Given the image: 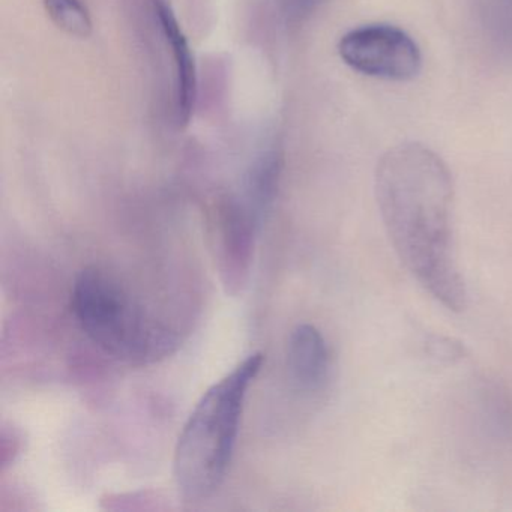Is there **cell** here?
<instances>
[{
    "label": "cell",
    "instance_id": "cell-1",
    "mask_svg": "<svg viewBox=\"0 0 512 512\" xmlns=\"http://www.w3.org/2000/svg\"><path fill=\"white\" fill-rule=\"evenodd\" d=\"M389 241L407 271L451 311L467 305L455 254L454 181L445 161L421 143L389 149L374 176Z\"/></svg>",
    "mask_w": 512,
    "mask_h": 512
},
{
    "label": "cell",
    "instance_id": "cell-2",
    "mask_svg": "<svg viewBox=\"0 0 512 512\" xmlns=\"http://www.w3.org/2000/svg\"><path fill=\"white\" fill-rule=\"evenodd\" d=\"M262 353L236 365L200 398L175 449V481L182 497L199 502L223 485L235 451L245 398L262 368Z\"/></svg>",
    "mask_w": 512,
    "mask_h": 512
},
{
    "label": "cell",
    "instance_id": "cell-3",
    "mask_svg": "<svg viewBox=\"0 0 512 512\" xmlns=\"http://www.w3.org/2000/svg\"><path fill=\"white\" fill-rule=\"evenodd\" d=\"M71 310L86 337L119 361L154 362L175 346L172 331L133 298L115 275L97 266L77 277Z\"/></svg>",
    "mask_w": 512,
    "mask_h": 512
},
{
    "label": "cell",
    "instance_id": "cell-4",
    "mask_svg": "<svg viewBox=\"0 0 512 512\" xmlns=\"http://www.w3.org/2000/svg\"><path fill=\"white\" fill-rule=\"evenodd\" d=\"M338 53L352 70L388 82H409L422 68L418 44L391 25H367L347 32Z\"/></svg>",
    "mask_w": 512,
    "mask_h": 512
},
{
    "label": "cell",
    "instance_id": "cell-5",
    "mask_svg": "<svg viewBox=\"0 0 512 512\" xmlns=\"http://www.w3.org/2000/svg\"><path fill=\"white\" fill-rule=\"evenodd\" d=\"M260 221L262 218L244 200H227L221 206L215 245L221 281L230 295L242 292L250 277Z\"/></svg>",
    "mask_w": 512,
    "mask_h": 512
},
{
    "label": "cell",
    "instance_id": "cell-6",
    "mask_svg": "<svg viewBox=\"0 0 512 512\" xmlns=\"http://www.w3.org/2000/svg\"><path fill=\"white\" fill-rule=\"evenodd\" d=\"M287 370L296 388L305 394H317L328 385L331 355L316 326L302 323L293 329L287 344Z\"/></svg>",
    "mask_w": 512,
    "mask_h": 512
},
{
    "label": "cell",
    "instance_id": "cell-7",
    "mask_svg": "<svg viewBox=\"0 0 512 512\" xmlns=\"http://www.w3.org/2000/svg\"><path fill=\"white\" fill-rule=\"evenodd\" d=\"M155 16L160 22L161 31L175 59L176 109L179 121L187 124L193 115L197 100V73L193 53L175 13L164 0H155Z\"/></svg>",
    "mask_w": 512,
    "mask_h": 512
},
{
    "label": "cell",
    "instance_id": "cell-8",
    "mask_svg": "<svg viewBox=\"0 0 512 512\" xmlns=\"http://www.w3.org/2000/svg\"><path fill=\"white\" fill-rule=\"evenodd\" d=\"M475 16L487 46L512 61V0H475Z\"/></svg>",
    "mask_w": 512,
    "mask_h": 512
},
{
    "label": "cell",
    "instance_id": "cell-9",
    "mask_svg": "<svg viewBox=\"0 0 512 512\" xmlns=\"http://www.w3.org/2000/svg\"><path fill=\"white\" fill-rule=\"evenodd\" d=\"M47 14L65 34L88 38L94 29L91 13L83 0H44Z\"/></svg>",
    "mask_w": 512,
    "mask_h": 512
},
{
    "label": "cell",
    "instance_id": "cell-10",
    "mask_svg": "<svg viewBox=\"0 0 512 512\" xmlns=\"http://www.w3.org/2000/svg\"><path fill=\"white\" fill-rule=\"evenodd\" d=\"M157 494L149 493H128V494H116V496H107L103 500V505L107 509H113V511H139V509H154L160 508L158 505Z\"/></svg>",
    "mask_w": 512,
    "mask_h": 512
},
{
    "label": "cell",
    "instance_id": "cell-11",
    "mask_svg": "<svg viewBox=\"0 0 512 512\" xmlns=\"http://www.w3.org/2000/svg\"><path fill=\"white\" fill-rule=\"evenodd\" d=\"M23 434L14 425H2L0 433V467L2 472L8 469L16 458L22 454Z\"/></svg>",
    "mask_w": 512,
    "mask_h": 512
},
{
    "label": "cell",
    "instance_id": "cell-12",
    "mask_svg": "<svg viewBox=\"0 0 512 512\" xmlns=\"http://www.w3.org/2000/svg\"><path fill=\"white\" fill-rule=\"evenodd\" d=\"M323 2L325 0H293V4H295V8L299 13H310L311 10L319 7Z\"/></svg>",
    "mask_w": 512,
    "mask_h": 512
}]
</instances>
